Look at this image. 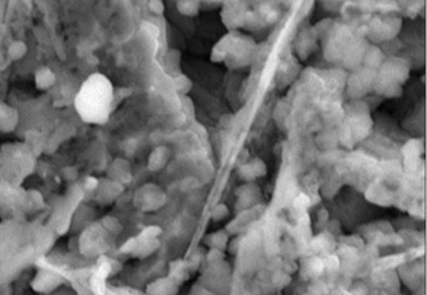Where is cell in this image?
<instances>
[{
  "label": "cell",
  "instance_id": "6da1fadb",
  "mask_svg": "<svg viewBox=\"0 0 427 295\" xmlns=\"http://www.w3.org/2000/svg\"><path fill=\"white\" fill-rule=\"evenodd\" d=\"M114 90L109 80L103 74H92L81 85L76 96L77 112L87 123L102 124L108 119Z\"/></svg>",
  "mask_w": 427,
  "mask_h": 295
},
{
  "label": "cell",
  "instance_id": "7a4b0ae2",
  "mask_svg": "<svg viewBox=\"0 0 427 295\" xmlns=\"http://www.w3.org/2000/svg\"><path fill=\"white\" fill-rule=\"evenodd\" d=\"M380 74L393 80V81H396L399 84H402L407 79L408 68L400 59H389V61L382 64Z\"/></svg>",
  "mask_w": 427,
  "mask_h": 295
},
{
  "label": "cell",
  "instance_id": "3957f363",
  "mask_svg": "<svg viewBox=\"0 0 427 295\" xmlns=\"http://www.w3.org/2000/svg\"><path fill=\"white\" fill-rule=\"evenodd\" d=\"M372 84H374V80L371 81V69L368 72L354 74V76H352V79L349 80L348 93L352 97H360V96L367 93V89Z\"/></svg>",
  "mask_w": 427,
  "mask_h": 295
},
{
  "label": "cell",
  "instance_id": "277c9868",
  "mask_svg": "<svg viewBox=\"0 0 427 295\" xmlns=\"http://www.w3.org/2000/svg\"><path fill=\"white\" fill-rule=\"evenodd\" d=\"M18 116L14 109L0 103V129L1 131H12L16 126Z\"/></svg>",
  "mask_w": 427,
  "mask_h": 295
},
{
  "label": "cell",
  "instance_id": "5b68a950",
  "mask_svg": "<svg viewBox=\"0 0 427 295\" xmlns=\"http://www.w3.org/2000/svg\"><path fill=\"white\" fill-rule=\"evenodd\" d=\"M55 84V74L49 68H40L35 73V86L41 90L52 88Z\"/></svg>",
  "mask_w": 427,
  "mask_h": 295
},
{
  "label": "cell",
  "instance_id": "8992f818",
  "mask_svg": "<svg viewBox=\"0 0 427 295\" xmlns=\"http://www.w3.org/2000/svg\"><path fill=\"white\" fill-rule=\"evenodd\" d=\"M384 198H388L391 200V196L388 194V190L384 186H372L368 192V200H371L373 202H377V204H381V205H387L388 202L384 200Z\"/></svg>",
  "mask_w": 427,
  "mask_h": 295
},
{
  "label": "cell",
  "instance_id": "52a82bcc",
  "mask_svg": "<svg viewBox=\"0 0 427 295\" xmlns=\"http://www.w3.org/2000/svg\"><path fill=\"white\" fill-rule=\"evenodd\" d=\"M7 54L11 59L14 61H18V59H22L27 54V46H26L25 42L22 41H15L10 44V47L7 50Z\"/></svg>",
  "mask_w": 427,
  "mask_h": 295
},
{
  "label": "cell",
  "instance_id": "ba28073f",
  "mask_svg": "<svg viewBox=\"0 0 427 295\" xmlns=\"http://www.w3.org/2000/svg\"><path fill=\"white\" fill-rule=\"evenodd\" d=\"M365 64L368 66H371V69H374L382 64V54L378 49L372 47L371 50H368V53L365 54Z\"/></svg>",
  "mask_w": 427,
  "mask_h": 295
},
{
  "label": "cell",
  "instance_id": "9c48e42d",
  "mask_svg": "<svg viewBox=\"0 0 427 295\" xmlns=\"http://www.w3.org/2000/svg\"><path fill=\"white\" fill-rule=\"evenodd\" d=\"M177 7L181 14L188 15V16H192L199 11V4L194 0H180Z\"/></svg>",
  "mask_w": 427,
  "mask_h": 295
},
{
  "label": "cell",
  "instance_id": "30bf717a",
  "mask_svg": "<svg viewBox=\"0 0 427 295\" xmlns=\"http://www.w3.org/2000/svg\"><path fill=\"white\" fill-rule=\"evenodd\" d=\"M191 86H192L191 80L187 76H184V74H180V76H177L174 79V88H176V90L181 92V93H188Z\"/></svg>",
  "mask_w": 427,
  "mask_h": 295
},
{
  "label": "cell",
  "instance_id": "8fae6325",
  "mask_svg": "<svg viewBox=\"0 0 427 295\" xmlns=\"http://www.w3.org/2000/svg\"><path fill=\"white\" fill-rule=\"evenodd\" d=\"M166 158H168L166 153H165V155L162 154V157H159V148H157V150L152 154V157H150L149 159L150 170H160L161 168H164L165 162H166Z\"/></svg>",
  "mask_w": 427,
  "mask_h": 295
},
{
  "label": "cell",
  "instance_id": "7c38bea8",
  "mask_svg": "<svg viewBox=\"0 0 427 295\" xmlns=\"http://www.w3.org/2000/svg\"><path fill=\"white\" fill-rule=\"evenodd\" d=\"M160 235H161L160 226H148V228H145L138 237H141V239H157V236H160Z\"/></svg>",
  "mask_w": 427,
  "mask_h": 295
},
{
  "label": "cell",
  "instance_id": "4fadbf2b",
  "mask_svg": "<svg viewBox=\"0 0 427 295\" xmlns=\"http://www.w3.org/2000/svg\"><path fill=\"white\" fill-rule=\"evenodd\" d=\"M138 237H133V239H129V240L124 243L123 246L120 247V252L123 253H133V252L137 251V247H138Z\"/></svg>",
  "mask_w": 427,
  "mask_h": 295
},
{
  "label": "cell",
  "instance_id": "5bb4252c",
  "mask_svg": "<svg viewBox=\"0 0 427 295\" xmlns=\"http://www.w3.org/2000/svg\"><path fill=\"white\" fill-rule=\"evenodd\" d=\"M149 8L154 14L161 15L164 12V3L162 0H149Z\"/></svg>",
  "mask_w": 427,
  "mask_h": 295
},
{
  "label": "cell",
  "instance_id": "9a60e30c",
  "mask_svg": "<svg viewBox=\"0 0 427 295\" xmlns=\"http://www.w3.org/2000/svg\"><path fill=\"white\" fill-rule=\"evenodd\" d=\"M227 213H229L227 208L224 207V205H218V207H215V209H214L213 217L218 220V218H222V217L227 216Z\"/></svg>",
  "mask_w": 427,
  "mask_h": 295
},
{
  "label": "cell",
  "instance_id": "2e32d148",
  "mask_svg": "<svg viewBox=\"0 0 427 295\" xmlns=\"http://www.w3.org/2000/svg\"><path fill=\"white\" fill-rule=\"evenodd\" d=\"M326 267H328V268H338L339 267V260H338L337 257H334V256H330L327 260H326Z\"/></svg>",
  "mask_w": 427,
  "mask_h": 295
},
{
  "label": "cell",
  "instance_id": "e0dca14e",
  "mask_svg": "<svg viewBox=\"0 0 427 295\" xmlns=\"http://www.w3.org/2000/svg\"><path fill=\"white\" fill-rule=\"evenodd\" d=\"M96 186H98V181H96L95 178H87V181H85V189H88V190H95Z\"/></svg>",
  "mask_w": 427,
  "mask_h": 295
}]
</instances>
